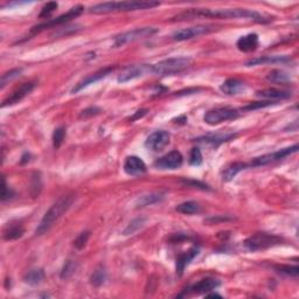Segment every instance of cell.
Returning <instances> with one entry per match:
<instances>
[{
  "label": "cell",
  "mask_w": 299,
  "mask_h": 299,
  "mask_svg": "<svg viewBox=\"0 0 299 299\" xmlns=\"http://www.w3.org/2000/svg\"><path fill=\"white\" fill-rule=\"evenodd\" d=\"M198 18H222V19H249L259 24H268L272 21V16L259 13V12L247 10V8H192L174 16V20H193Z\"/></svg>",
  "instance_id": "cell-1"
},
{
  "label": "cell",
  "mask_w": 299,
  "mask_h": 299,
  "mask_svg": "<svg viewBox=\"0 0 299 299\" xmlns=\"http://www.w3.org/2000/svg\"><path fill=\"white\" fill-rule=\"evenodd\" d=\"M74 200H75L74 195H64L62 198L57 200V201L47 211L46 214H44L42 220H41V222L39 223L38 228H36L35 234L38 236H41L51 231V228L56 223V221H59L61 216H62L64 213H67L69 208L72 207Z\"/></svg>",
  "instance_id": "cell-2"
},
{
  "label": "cell",
  "mask_w": 299,
  "mask_h": 299,
  "mask_svg": "<svg viewBox=\"0 0 299 299\" xmlns=\"http://www.w3.org/2000/svg\"><path fill=\"white\" fill-rule=\"evenodd\" d=\"M160 5L158 2H112L102 3L90 7L89 12L93 14H105L111 12H128L138 10H149Z\"/></svg>",
  "instance_id": "cell-3"
},
{
  "label": "cell",
  "mask_w": 299,
  "mask_h": 299,
  "mask_svg": "<svg viewBox=\"0 0 299 299\" xmlns=\"http://www.w3.org/2000/svg\"><path fill=\"white\" fill-rule=\"evenodd\" d=\"M191 62H192L191 57L186 56L170 57V59L159 61V62L155 64H151V73L160 76L173 75V74H178L185 71L186 68L190 67Z\"/></svg>",
  "instance_id": "cell-4"
},
{
  "label": "cell",
  "mask_w": 299,
  "mask_h": 299,
  "mask_svg": "<svg viewBox=\"0 0 299 299\" xmlns=\"http://www.w3.org/2000/svg\"><path fill=\"white\" fill-rule=\"evenodd\" d=\"M283 239L275 234H269V233H256L251 236H249L244 241V247L249 251H261L265 249L272 248L275 245L282 244Z\"/></svg>",
  "instance_id": "cell-5"
},
{
  "label": "cell",
  "mask_w": 299,
  "mask_h": 299,
  "mask_svg": "<svg viewBox=\"0 0 299 299\" xmlns=\"http://www.w3.org/2000/svg\"><path fill=\"white\" fill-rule=\"evenodd\" d=\"M83 10H84V7L82 5H77L75 7H72L71 10L67 12V13L57 16V18L53 19V20H49V21L36 25V26H34L31 30V35L38 34V33L47 30V28H49V27H56V26H60V25L67 24L68 21H71V20L77 18V16H79L82 12H83Z\"/></svg>",
  "instance_id": "cell-6"
},
{
  "label": "cell",
  "mask_w": 299,
  "mask_h": 299,
  "mask_svg": "<svg viewBox=\"0 0 299 299\" xmlns=\"http://www.w3.org/2000/svg\"><path fill=\"white\" fill-rule=\"evenodd\" d=\"M240 116V111L234 108L229 106H222V108H216L210 110L203 116V121L208 125H218L221 123L235 120Z\"/></svg>",
  "instance_id": "cell-7"
},
{
  "label": "cell",
  "mask_w": 299,
  "mask_h": 299,
  "mask_svg": "<svg viewBox=\"0 0 299 299\" xmlns=\"http://www.w3.org/2000/svg\"><path fill=\"white\" fill-rule=\"evenodd\" d=\"M158 32L157 28L154 27H142V28H134L132 31L122 33V34L117 35L114 38V46L121 47L124 46L126 43L134 42V41L143 40L146 38H151Z\"/></svg>",
  "instance_id": "cell-8"
},
{
  "label": "cell",
  "mask_w": 299,
  "mask_h": 299,
  "mask_svg": "<svg viewBox=\"0 0 299 299\" xmlns=\"http://www.w3.org/2000/svg\"><path fill=\"white\" fill-rule=\"evenodd\" d=\"M297 151H298V145L294 144L291 147H286V149L278 150V151H276V152L263 154V155H261V157L254 158L248 164V166L249 167H260V166L269 165V164H273V163H277L280 160H283V159L289 157V155L296 153Z\"/></svg>",
  "instance_id": "cell-9"
},
{
  "label": "cell",
  "mask_w": 299,
  "mask_h": 299,
  "mask_svg": "<svg viewBox=\"0 0 299 299\" xmlns=\"http://www.w3.org/2000/svg\"><path fill=\"white\" fill-rule=\"evenodd\" d=\"M171 136L167 131L158 130L154 131L146 138L145 147L147 150L153 151V152H159L163 151L165 147L170 144Z\"/></svg>",
  "instance_id": "cell-10"
},
{
  "label": "cell",
  "mask_w": 299,
  "mask_h": 299,
  "mask_svg": "<svg viewBox=\"0 0 299 299\" xmlns=\"http://www.w3.org/2000/svg\"><path fill=\"white\" fill-rule=\"evenodd\" d=\"M183 164V157L179 151L174 150L163 155L154 162V167L158 170H177Z\"/></svg>",
  "instance_id": "cell-11"
},
{
  "label": "cell",
  "mask_w": 299,
  "mask_h": 299,
  "mask_svg": "<svg viewBox=\"0 0 299 299\" xmlns=\"http://www.w3.org/2000/svg\"><path fill=\"white\" fill-rule=\"evenodd\" d=\"M212 31H214V27L208 26V25H199V26L182 28V30L177 31L172 35V39L175 41H186L191 40L198 36H201L204 34H208Z\"/></svg>",
  "instance_id": "cell-12"
},
{
  "label": "cell",
  "mask_w": 299,
  "mask_h": 299,
  "mask_svg": "<svg viewBox=\"0 0 299 299\" xmlns=\"http://www.w3.org/2000/svg\"><path fill=\"white\" fill-rule=\"evenodd\" d=\"M36 83L35 82H27L20 85L19 88H16L13 93L11 94V96H8L5 101L3 102L2 108H6V106L14 105L19 102H21L25 97L30 95V94L35 89Z\"/></svg>",
  "instance_id": "cell-13"
},
{
  "label": "cell",
  "mask_w": 299,
  "mask_h": 299,
  "mask_svg": "<svg viewBox=\"0 0 299 299\" xmlns=\"http://www.w3.org/2000/svg\"><path fill=\"white\" fill-rule=\"evenodd\" d=\"M146 73H151V64L130 65V67H126L124 71L121 73V75L118 76L117 80L120 83H126V82L144 76Z\"/></svg>",
  "instance_id": "cell-14"
},
{
  "label": "cell",
  "mask_w": 299,
  "mask_h": 299,
  "mask_svg": "<svg viewBox=\"0 0 299 299\" xmlns=\"http://www.w3.org/2000/svg\"><path fill=\"white\" fill-rule=\"evenodd\" d=\"M113 71H114V67H105L103 69H100V71H97L96 73H94V74H91V75H89V76L85 77V79L80 81L79 83H77L75 87L72 89V94H77L79 91H81L82 89L87 88L88 85L94 84L98 81L103 80L104 77L110 75V74H111Z\"/></svg>",
  "instance_id": "cell-15"
},
{
  "label": "cell",
  "mask_w": 299,
  "mask_h": 299,
  "mask_svg": "<svg viewBox=\"0 0 299 299\" xmlns=\"http://www.w3.org/2000/svg\"><path fill=\"white\" fill-rule=\"evenodd\" d=\"M220 285V282L214 278H203V280L196 282V283L192 284L190 288L186 290V294H206L207 292H211L215 290Z\"/></svg>",
  "instance_id": "cell-16"
},
{
  "label": "cell",
  "mask_w": 299,
  "mask_h": 299,
  "mask_svg": "<svg viewBox=\"0 0 299 299\" xmlns=\"http://www.w3.org/2000/svg\"><path fill=\"white\" fill-rule=\"evenodd\" d=\"M123 169H124L126 174L132 175V177H138V175L146 173L147 171L145 163L137 155H131V157L126 158Z\"/></svg>",
  "instance_id": "cell-17"
},
{
  "label": "cell",
  "mask_w": 299,
  "mask_h": 299,
  "mask_svg": "<svg viewBox=\"0 0 299 299\" xmlns=\"http://www.w3.org/2000/svg\"><path fill=\"white\" fill-rule=\"evenodd\" d=\"M235 137H236L235 133H216V134H208V136L199 137L195 139V142L216 147L221 144H223V143L232 141V139H234Z\"/></svg>",
  "instance_id": "cell-18"
},
{
  "label": "cell",
  "mask_w": 299,
  "mask_h": 299,
  "mask_svg": "<svg viewBox=\"0 0 299 299\" xmlns=\"http://www.w3.org/2000/svg\"><path fill=\"white\" fill-rule=\"evenodd\" d=\"M291 61V57L286 55H272V56H262V57H256V59H252L248 61L245 65L247 67H252V65H261V64H275V63H281L285 64L289 63Z\"/></svg>",
  "instance_id": "cell-19"
},
{
  "label": "cell",
  "mask_w": 299,
  "mask_h": 299,
  "mask_svg": "<svg viewBox=\"0 0 299 299\" xmlns=\"http://www.w3.org/2000/svg\"><path fill=\"white\" fill-rule=\"evenodd\" d=\"M257 46H259V35L256 33H250V34L241 36L236 42V47L243 53L254 52Z\"/></svg>",
  "instance_id": "cell-20"
},
{
  "label": "cell",
  "mask_w": 299,
  "mask_h": 299,
  "mask_svg": "<svg viewBox=\"0 0 299 299\" xmlns=\"http://www.w3.org/2000/svg\"><path fill=\"white\" fill-rule=\"evenodd\" d=\"M25 234V227L21 222L19 221H12V222L7 223L6 227L4 228L3 237L6 241H13L18 240Z\"/></svg>",
  "instance_id": "cell-21"
},
{
  "label": "cell",
  "mask_w": 299,
  "mask_h": 299,
  "mask_svg": "<svg viewBox=\"0 0 299 299\" xmlns=\"http://www.w3.org/2000/svg\"><path fill=\"white\" fill-rule=\"evenodd\" d=\"M221 91L226 95L233 96V95H239L240 93H242L245 89V84L244 82L237 79H228L227 81H224L222 84H221Z\"/></svg>",
  "instance_id": "cell-22"
},
{
  "label": "cell",
  "mask_w": 299,
  "mask_h": 299,
  "mask_svg": "<svg viewBox=\"0 0 299 299\" xmlns=\"http://www.w3.org/2000/svg\"><path fill=\"white\" fill-rule=\"evenodd\" d=\"M256 95L262 98H267L268 101H282V100H288V98L291 97V93L286 91V90H281V89H264L260 90V91L256 93Z\"/></svg>",
  "instance_id": "cell-23"
},
{
  "label": "cell",
  "mask_w": 299,
  "mask_h": 299,
  "mask_svg": "<svg viewBox=\"0 0 299 299\" xmlns=\"http://www.w3.org/2000/svg\"><path fill=\"white\" fill-rule=\"evenodd\" d=\"M199 254L198 248H192L188 251H185L181 255H179L177 259V273L179 276H181L183 271H185L186 267L190 265V263L193 261Z\"/></svg>",
  "instance_id": "cell-24"
},
{
  "label": "cell",
  "mask_w": 299,
  "mask_h": 299,
  "mask_svg": "<svg viewBox=\"0 0 299 299\" xmlns=\"http://www.w3.org/2000/svg\"><path fill=\"white\" fill-rule=\"evenodd\" d=\"M245 169H249L248 164L245 163H233L231 165L227 166L226 169L222 172V179L224 181H231V180L234 179L237 174L240 173L241 171H243Z\"/></svg>",
  "instance_id": "cell-25"
},
{
  "label": "cell",
  "mask_w": 299,
  "mask_h": 299,
  "mask_svg": "<svg viewBox=\"0 0 299 299\" xmlns=\"http://www.w3.org/2000/svg\"><path fill=\"white\" fill-rule=\"evenodd\" d=\"M164 198H165V194L164 193H151V194L143 195V196H141V198L137 199L136 207L143 208V207H146V206H151V204H154V203L163 201Z\"/></svg>",
  "instance_id": "cell-26"
},
{
  "label": "cell",
  "mask_w": 299,
  "mask_h": 299,
  "mask_svg": "<svg viewBox=\"0 0 299 299\" xmlns=\"http://www.w3.org/2000/svg\"><path fill=\"white\" fill-rule=\"evenodd\" d=\"M175 211L185 215H193L201 212V206H200L196 201H185L178 204V206L175 207Z\"/></svg>",
  "instance_id": "cell-27"
},
{
  "label": "cell",
  "mask_w": 299,
  "mask_h": 299,
  "mask_svg": "<svg viewBox=\"0 0 299 299\" xmlns=\"http://www.w3.org/2000/svg\"><path fill=\"white\" fill-rule=\"evenodd\" d=\"M44 278V271L42 269H33L31 271H28L26 275L24 276V281L30 285H38Z\"/></svg>",
  "instance_id": "cell-28"
},
{
  "label": "cell",
  "mask_w": 299,
  "mask_h": 299,
  "mask_svg": "<svg viewBox=\"0 0 299 299\" xmlns=\"http://www.w3.org/2000/svg\"><path fill=\"white\" fill-rule=\"evenodd\" d=\"M106 280V271L103 265H100L95 269V271L93 272V275L90 276V283L95 288H100V286L105 283Z\"/></svg>",
  "instance_id": "cell-29"
},
{
  "label": "cell",
  "mask_w": 299,
  "mask_h": 299,
  "mask_svg": "<svg viewBox=\"0 0 299 299\" xmlns=\"http://www.w3.org/2000/svg\"><path fill=\"white\" fill-rule=\"evenodd\" d=\"M22 69L21 68H15V69H11L6 73H4L2 75V81H0V88L4 89L6 87L7 84H10V82L14 81L15 79L21 75Z\"/></svg>",
  "instance_id": "cell-30"
},
{
  "label": "cell",
  "mask_w": 299,
  "mask_h": 299,
  "mask_svg": "<svg viewBox=\"0 0 299 299\" xmlns=\"http://www.w3.org/2000/svg\"><path fill=\"white\" fill-rule=\"evenodd\" d=\"M267 80L272 82V83H281V84H285L289 83L290 82V76L288 74L284 73L283 71H280V69H276V71H272L267 76Z\"/></svg>",
  "instance_id": "cell-31"
},
{
  "label": "cell",
  "mask_w": 299,
  "mask_h": 299,
  "mask_svg": "<svg viewBox=\"0 0 299 299\" xmlns=\"http://www.w3.org/2000/svg\"><path fill=\"white\" fill-rule=\"evenodd\" d=\"M146 222V219L145 218H137L134 219L133 221H131V222L128 224V227L124 229V232H123V234L124 235H132L134 233L138 232L139 229H142L144 227V224Z\"/></svg>",
  "instance_id": "cell-32"
},
{
  "label": "cell",
  "mask_w": 299,
  "mask_h": 299,
  "mask_svg": "<svg viewBox=\"0 0 299 299\" xmlns=\"http://www.w3.org/2000/svg\"><path fill=\"white\" fill-rule=\"evenodd\" d=\"M64 138H65V129L62 128V126L55 129L54 133H53V146H54V149H59V147L62 145Z\"/></svg>",
  "instance_id": "cell-33"
},
{
  "label": "cell",
  "mask_w": 299,
  "mask_h": 299,
  "mask_svg": "<svg viewBox=\"0 0 299 299\" xmlns=\"http://www.w3.org/2000/svg\"><path fill=\"white\" fill-rule=\"evenodd\" d=\"M76 268H77L76 262H74L72 260L67 261L63 265L62 271H61V278H62V280H67V278L71 277L73 273L76 271Z\"/></svg>",
  "instance_id": "cell-34"
},
{
  "label": "cell",
  "mask_w": 299,
  "mask_h": 299,
  "mask_svg": "<svg viewBox=\"0 0 299 299\" xmlns=\"http://www.w3.org/2000/svg\"><path fill=\"white\" fill-rule=\"evenodd\" d=\"M277 272L283 273L286 276H293L297 277L299 275V268L297 265H278L276 267Z\"/></svg>",
  "instance_id": "cell-35"
},
{
  "label": "cell",
  "mask_w": 299,
  "mask_h": 299,
  "mask_svg": "<svg viewBox=\"0 0 299 299\" xmlns=\"http://www.w3.org/2000/svg\"><path fill=\"white\" fill-rule=\"evenodd\" d=\"M90 234H91V233H90L89 231L82 232L81 234L76 237L75 241H74V247H75L76 249H79V250H81V249H83L88 243Z\"/></svg>",
  "instance_id": "cell-36"
},
{
  "label": "cell",
  "mask_w": 299,
  "mask_h": 299,
  "mask_svg": "<svg viewBox=\"0 0 299 299\" xmlns=\"http://www.w3.org/2000/svg\"><path fill=\"white\" fill-rule=\"evenodd\" d=\"M57 7H59V5H57V3H47L46 5H44L42 7V10H41V13L39 14V18L40 19H43V18H48V16H51L54 12L57 10Z\"/></svg>",
  "instance_id": "cell-37"
},
{
  "label": "cell",
  "mask_w": 299,
  "mask_h": 299,
  "mask_svg": "<svg viewBox=\"0 0 299 299\" xmlns=\"http://www.w3.org/2000/svg\"><path fill=\"white\" fill-rule=\"evenodd\" d=\"M190 164L192 166H200L202 164V154L198 147L192 149L190 153Z\"/></svg>",
  "instance_id": "cell-38"
},
{
  "label": "cell",
  "mask_w": 299,
  "mask_h": 299,
  "mask_svg": "<svg viewBox=\"0 0 299 299\" xmlns=\"http://www.w3.org/2000/svg\"><path fill=\"white\" fill-rule=\"evenodd\" d=\"M41 187H42V183H41V178H40V173H34L32 179V194L33 196L39 195Z\"/></svg>",
  "instance_id": "cell-39"
},
{
  "label": "cell",
  "mask_w": 299,
  "mask_h": 299,
  "mask_svg": "<svg viewBox=\"0 0 299 299\" xmlns=\"http://www.w3.org/2000/svg\"><path fill=\"white\" fill-rule=\"evenodd\" d=\"M182 182L185 183L186 186L199 188V190H202V191H211L210 186L206 185V183L201 182V181H196V180H186V179H183Z\"/></svg>",
  "instance_id": "cell-40"
},
{
  "label": "cell",
  "mask_w": 299,
  "mask_h": 299,
  "mask_svg": "<svg viewBox=\"0 0 299 299\" xmlns=\"http://www.w3.org/2000/svg\"><path fill=\"white\" fill-rule=\"evenodd\" d=\"M275 102L273 101H264V102H255V103H251L247 106H244L242 110H256L261 108H267V106L272 105Z\"/></svg>",
  "instance_id": "cell-41"
},
{
  "label": "cell",
  "mask_w": 299,
  "mask_h": 299,
  "mask_svg": "<svg viewBox=\"0 0 299 299\" xmlns=\"http://www.w3.org/2000/svg\"><path fill=\"white\" fill-rule=\"evenodd\" d=\"M14 195V192L11 190L10 187L7 186L5 178H3V187H2V200L3 201H6V200L11 199L12 196Z\"/></svg>",
  "instance_id": "cell-42"
},
{
  "label": "cell",
  "mask_w": 299,
  "mask_h": 299,
  "mask_svg": "<svg viewBox=\"0 0 299 299\" xmlns=\"http://www.w3.org/2000/svg\"><path fill=\"white\" fill-rule=\"evenodd\" d=\"M101 112V109L96 108V106H91V108H88L83 110V111L81 112L80 117L81 118H88V117H91V116H95V114H98Z\"/></svg>",
  "instance_id": "cell-43"
},
{
  "label": "cell",
  "mask_w": 299,
  "mask_h": 299,
  "mask_svg": "<svg viewBox=\"0 0 299 299\" xmlns=\"http://www.w3.org/2000/svg\"><path fill=\"white\" fill-rule=\"evenodd\" d=\"M147 113V110L146 109H142V110H138V111L133 114L132 116V118H131V121H137V120H139V118H142V117H144L145 114Z\"/></svg>",
  "instance_id": "cell-44"
},
{
  "label": "cell",
  "mask_w": 299,
  "mask_h": 299,
  "mask_svg": "<svg viewBox=\"0 0 299 299\" xmlns=\"http://www.w3.org/2000/svg\"><path fill=\"white\" fill-rule=\"evenodd\" d=\"M204 297L206 298H215V297H218V298H221L222 296H221V294H219V293H206L204 294Z\"/></svg>",
  "instance_id": "cell-45"
}]
</instances>
